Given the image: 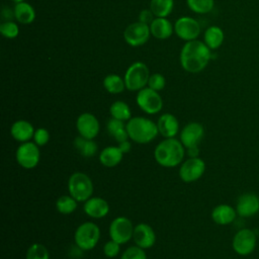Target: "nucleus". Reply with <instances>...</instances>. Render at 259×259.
I'll return each instance as SVG.
<instances>
[{
	"mask_svg": "<svg viewBox=\"0 0 259 259\" xmlns=\"http://www.w3.org/2000/svg\"><path fill=\"white\" fill-rule=\"evenodd\" d=\"M149 26L151 35L157 39H166L174 32V25L167 17H155Z\"/></svg>",
	"mask_w": 259,
	"mask_h": 259,
	"instance_id": "nucleus-18",
	"label": "nucleus"
},
{
	"mask_svg": "<svg viewBox=\"0 0 259 259\" xmlns=\"http://www.w3.org/2000/svg\"><path fill=\"white\" fill-rule=\"evenodd\" d=\"M118 148L121 150V152L124 154V153H128L131 151V148H132V145L131 143L126 140V141H123L121 143H118Z\"/></svg>",
	"mask_w": 259,
	"mask_h": 259,
	"instance_id": "nucleus-40",
	"label": "nucleus"
},
{
	"mask_svg": "<svg viewBox=\"0 0 259 259\" xmlns=\"http://www.w3.org/2000/svg\"><path fill=\"white\" fill-rule=\"evenodd\" d=\"M259 210V197L254 193H245L238 198L236 211L239 215L248 218Z\"/></svg>",
	"mask_w": 259,
	"mask_h": 259,
	"instance_id": "nucleus-16",
	"label": "nucleus"
},
{
	"mask_svg": "<svg viewBox=\"0 0 259 259\" xmlns=\"http://www.w3.org/2000/svg\"><path fill=\"white\" fill-rule=\"evenodd\" d=\"M107 131L109 135L117 142L121 143L126 141L130 137L126 131V125H124L122 120L111 117L107 122Z\"/></svg>",
	"mask_w": 259,
	"mask_h": 259,
	"instance_id": "nucleus-26",
	"label": "nucleus"
},
{
	"mask_svg": "<svg viewBox=\"0 0 259 259\" xmlns=\"http://www.w3.org/2000/svg\"><path fill=\"white\" fill-rule=\"evenodd\" d=\"M109 112L113 118H116L122 121L131 119V115H132L130 106L125 102L120 100H117L110 105Z\"/></svg>",
	"mask_w": 259,
	"mask_h": 259,
	"instance_id": "nucleus-30",
	"label": "nucleus"
},
{
	"mask_svg": "<svg viewBox=\"0 0 259 259\" xmlns=\"http://www.w3.org/2000/svg\"><path fill=\"white\" fill-rule=\"evenodd\" d=\"M26 259H50V254L44 245L35 243L28 248Z\"/></svg>",
	"mask_w": 259,
	"mask_h": 259,
	"instance_id": "nucleus-33",
	"label": "nucleus"
},
{
	"mask_svg": "<svg viewBox=\"0 0 259 259\" xmlns=\"http://www.w3.org/2000/svg\"><path fill=\"white\" fill-rule=\"evenodd\" d=\"M68 189L70 195L77 201H86L93 192V184L89 176L82 172L72 174L68 181Z\"/></svg>",
	"mask_w": 259,
	"mask_h": 259,
	"instance_id": "nucleus-5",
	"label": "nucleus"
},
{
	"mask_svg": "<svg viewBox=\"0 0 259 259\" xmlns=\"http://www.w3.org/2000/svg\"><path fill=\"white\" fill-rule=\"evenodd\" d=\"M40 153L35 143H22L16 151V160L18 164L25 169L34 168L39 162Z\"/></svg>",
	"mask_w": 259,
	"mask_h": 259,
	"instance_id": "nucleus-10",
	"label": "nucleus"
},
{
	"mask_svg": "<svg viewBox=\"0 0 259 259\" xmlns=\"http://www.w3.org/2000/svg\"><path fill=\"white\" fill-rule=\"evenodd\" d=\"M122 155L123 153L121 152V150L117 147H107L104 148L100 154H99V160L101 162V164L105 167H114L117 164H119V162L122 159Z\"/></svg>",
	"mask_w": 259,
	"mask_h": 259,
	"instance_id": "nucleus-25",
	"label": "nucleus"
},
{
	"mask_svg": "<svg viewBox=\"0 0 259 259\" xmlns=\"http://www.w3.org/2000/svg\"><path fill=\"white\" fill-rule=\"evenodd\" d=\"M84 211L91 218L101 219L109 211V205L101 197H90L85 201Z\"/></svg>",
	"mask_w": 259,
	"mask_h": 259,
	"instance_id": "nucleus-19",
	"label": "nucleus"
},
{
	"mask_svg": "<svg viewBox=\"0 0 259 259\" xmlns=\"http://www.w3.org/2000/svg\"><path fill=\"white\" fill-rule=\"evenodd\" d=\"M103 87L111 94H118L122 92L126 87L124 79L116 74H109L103 79Z\"/></svg>",
	"mask_w": 259,
	"mask_h": 259,
	"instance_id": "nucleus-27",
	"label": "nucleus"
},
{
	"mask_svg": "<svg viewBox=\"0 0 259 259\" xmlns=\"http://www.w3.org/2000/svg\"><path fill=\"white\" fill-rule=\"evenodd\" d=\"M155 159L163 167H175L184 157V146L174 138H168L161 142L155 149Z\"/></svg>",
	"mask_w": 259,
	"mask_h": 259,
	"instance_id": "nucleus-2",
	"label": "nucleus"
},
{
	"mask_svg": "<svg viewBox=\"0 0 259 259\" xmlns=\"http://www.w3.org/2000/svg\"><path fill=\"white\" fill-rule=\"evenodd\" d=\"M200 31L199 22L189 16L179 17L174 23V32L176 35L186 41L197 39Z\"/></svg>",
	"mask_w": 259,
	"mask_h": 259,
	"instance_id": "nucleus-9",
	"label": "nucleus"
},
{
	"mask_svg": "<svg viewBox=\"0 0 259 259\" xmlns=\"http://www.w3.org/2000/svg\"><path fill=\"white\" fill-rule=\"evenodd\" d=\"M154 13L152 12L151 9H144L140 12L139 14V20L140 22L142 23H145V24H148L150 25L151 22L154 20Z\"/></svg>",
	"mask_w": 259,
	"mask_h": 259,
	"instance_id": "nucleus-39",
	"label": "nucleus"
},
{
	"mask_svg": "<svg viewBox=\"0 0 259 259\" xmlns=\"http://www.w3.org/2000/svg\"><path fill=\"white\" fill-rule=\"evenodd\" d=\"M225 39V33L223 29L217 25H211L206 28L203 34L204 44L212 51L219 49Z\"/></svg>",
	"mask_w": 259,
	"mask_h": 259,
	"instance_id": "nucleus-24",
	"label": "nucleus"
},
{
	"mask_svg": "<svg viewBox=\"0 0 259 259\" xmlns=\"http://www.w3.org/2000/svg\"><path fill=\"white\" fill-rule=\"evenodd\" d=\"M133 238L137 246L143 249L151 248L156 241L154 230L147 224H139L136 226L134 229Z\"/></svg>",
	"mask_w": 259,
	"mask_h": 259,
	"instance_id": "nucleus-17",
	"label": "nucleus"
},
{
	"mask_svg": "<svg viewBox=\"0 0 259 259\" xmlns=\"http://www.w3.org/2000/svg\"><path fill=\"white\" fill-rule=\"evenodd\" d=\"M211 50L204 41L193 39L186 41L180 52V64L188 73H199L208 65Z\"/></svg>",
	"mask_w": 259,
	"mask_h": 259,
	"instance_id": "nucleus-1",
	"label": "nucleus"
},
{
	"mask_svg": "<svg viewBox=\"0 0 259 259\" xmlns=\"http://www.w3.org/2000/svg\"><path fill=\"white\" fill-rule=\"evenodd\" d=\"M125 125L130 139L139 144L150 143L159 133L158 125L153 120L143 116L132 117Z\"/></svg>",
	"mask_w": 259,
	"mask_h": 259,
	"instance_id": "nucleus-3",
	"label": "nucleus"
},
{
	"mask_svg": "<svg viewBox=\"0 0 259 259\" xmlns=\"http://www.w3.org/2000/svg\"><path fill=\"white\" fill-rule=\"evenodd\" d=\"M121 259H147V256L143 248L139 246H133L127 248L122 253Z\"/></svg>",
	"mask_w": 259,
	"mask_h": 259,
	"instance_id": "nucleus-36",
	"label": "nucleus"
},
{
	"mask_svg": "<svg viewBox=\"0 0 259 259\" xmlns=\"http://www.w3.org/2000/svg\"><path fill=\"white\" fill-rule=\"evenodd\" d=\"M119 245H120L119 243H117L113 240L108 241L103 247V252H104L105 256H107L109 258L115 257L119 253Z\"/></svg>",
	"mask_w": 259,
	"mask_h": 259,
	"instance_id": "nucleus-38",
	"label": "nucleus"
},
{
	"mask_svg": "<svg viewBox=\"0 0 259 259\" xmlns=\"http://www.w3.org/2000/svg\"><path fill=\"white\" fill-rule=\"evenodd\" d=\"M137 103L139 107L148 114L158 113L163 107V100L158 91L145 87L138 91Z\"/></svg>",
	"mask_w": 259,
	"mask_h": 259,
	"instance_id": "nucleus-7",
	"label": "nucleus"
},
{
	"mask_svg": "<svg viewBox=\"0 0 259 259\" xmlns=\"http://www.w3.org/2000/svg\"><path fill=\"white\" fill-rule=\"evenodd\" d=\"M0 32L6 38H14L19 33V27L14 21L6 20L0 24Z\"/></svg>",
	"mask_w": 259,
	"mask_h": 259,
	"instance_id": "nucleus-34",
	"label": "nucleus"
},
{
	"mask_svg": "<svg viewBox=\"0 0 259 259\" xmlns=\"http://www.w3.org/2000/svg\"><path fill=\"white\" fill-rule=\"evenodd\" d=\"M157 125L159 133L166 139L174 138L179 130V122L177 118L171 113L162 114L158 119Z\"/></svg>",
	"mask_w": 259,
	"mask_h": 259,
	"instance_id": "nucleus-20",
	"label": "nucleus"
},
{
	"mask_svg": "<svg viewBox=\"0 0 259 259\" xmlns=\"http://www.w3.org/2000/svg\"><path fill=\"white\" fill-rule=\"evenodd\" d=\"M134 227L132 222L124 217H118L114 219L109 227V235L111 240L124 244L130 241L134 235Z\"/></svg>",
	"mask_w": 259,
	"mask_h": 259,
	"instance_id": "nucleus-11",
	"label": "nucleus"
},
{
	"mask_svg": "<svg viewBox=\"0 0 259 259\" xmlns=\"http://www.w3.org/2000/svg\"><path fill=\"white\" fill-rule=\"evenodd\" d=\"M49 139H50V134L46 128L40 127L34 132L33 140L37 146H45L49 142Z\"/></svg>",
	"mask_w": 259,
	"mask_h": 259,
	"instance_id": "nucleus-37",
	"label": "nucleus"
},
{
	"mask_svg": "<svg viewBox=\"0 0 259 259\" xmlns=\"http://www.w3.org/2000/svg\"><path fill=\"white\" fill-rule=\"evenodd\" d=\"M77 130L81 137L93 140L99 133V121L96 116L89 112L80 114L76 121Z\"/></svg>",
	"mask_w": 259,
	"mask_h": 259,
	"instance_id": "nucleus-14",
	"label": "nucleus"
},
{
	"mask_svg": "<svg viewBox=\"0 0 259 259\" xmlns=\"http://www.w3.org/2000/svg\"><path fill=\"white\" fill-rule=\"evenodd\" d=\"M204 170L205 164L201 159L189 158L181 165L179 176L184 182H193L202 176Z\"/></svg>",
	"mask_w": 259,
	"mask_h": 259,
	"instance_id": "nucleus-13",
	"label": "nucleus"
},
{
	"mask_svg": "<svg viewBox=\"0 0 259 259\" xmlns=\"http://www.w3.org/2000/svg\"><path fill=\"white\" fill-rule=\"evenodd\" d=\"M150 71L148 66L143 62L133 63L124 73L125 87L130 91H140L148 85Z\"/></svg>",
	"mask_w": 259,
	"mask_h": 259,
	"instance_id": "nucleus-4",
	"label": "nucleus"
},
{
	"mask_svg": "<svg viewBox=\"0 0 259 259\" xmlns=\"http://www.w3.org/2000/svg\"><path fill=\"white\" fill-rule=\"evenodd\" d=\"M256 246V235L250 229H243L237 232L233 239V248L239 255L246 256L252 253Z\"/></svg>",
	"mask_w": 259,
	"mask_h": 259,
	"instance_id": "nucleus-12",
	"label": "nucleus"
},
{
	"mask_svg": "<svg viewBox=\"0 0 259 259\" xmlns=\"http://www.w3.org/2000/svg\"><path fill=\"white\" fill-rule=\"evenodd\" d=\"M34 132L35 131L32 124L29 121L23 120V119L15 121L11 125V130H10V133L13 139L22 143L28 142L31 138H33Z\"/></svg>",
	"mask_w": 259,
	"mask_h": 259,
	"instance_id": "nucleus-21",
	"label": "nucleus"
},
{
	"mask_svg": "<svg viewBox=\"0 0 259 259\" xmlns=\"http://www.w3.org/2000/svg\"><path fill=\"white\" fill-rule=\"evenodd\" d=\"M13 10H14V18L16 19L17 22L21 24H30L35 19L34 8L25 1L15 3Z\"/></svg>",
	"mask_w": 259,
	"mask_h": 259,
	"instance_id": "nucleus-22",
	"label": "nucleus"
},
{
	"mask_svg": "<svg viewBox=\"0 0 259 259\" xmlns=\"http://www.w3.org/2000/svg\"><path fill=\"white\" fill-rule=\"evenodd\" d=\"M189 9L197 14L210 12L214 6V0H186Z\"/></svg>",
	"mask_w": 259,
	"mask_h": 259,
	"instance_id": "nucleus-31",
	"label": "nucleus"
},
{
	"mask_svg": "<svg viewBox=\"0 0 259 259\" xmlns=\"http://www.w3.org/2000/svg\"><path fill=\"white\" fill-rule=\"evenodd\" d=\"M174 8V0H151L150 9L156 17H167Z\"/></svg>",
	"mask_w": 259,
	"mask_h": 259,
	"instance_id": "nucleus-28",
	"label": "nucleus"
},
{
	"mask_svg": "<svg viewBox=\"0 0 259 259\" xmlns=\"http://www.w3.org/2000/svg\"><path fill=\"white\" fill-rule=\"evenodd\" d=\"M57 209L63 214H69L77 208V200L71 195H62L56 203Z\"/></svg>",
	"mask_w": 259,
	"mask_h": 259,
	"instance_id": "nucleus-32",
	"label": "nucleus"
},
{
	"mask_svg": "<svg viewBox=\"0 0 259 259\" xmlns=\"http://www.w3.org/2000/svg\"><path fill=\"white\" fill-rule=\"evenodd\" d=\"M236 210L228 204L217 205L211 212L213 222L218 225H229L236 218Z\"/></svg>",
	"mask_w": 259,
	"mask_h": 259,
	"instance_id": "nucleus-23",
	"label": "nucleus"
},
{
	"mask_svg": "<svg viewBox=\"0 0 259 259\" xmlns=\"http://www.w3.org/2000/svg\"><path fill=\"white\" fill-rule=\"evenodd\" d=\"M74 145H75L76 149L78 150V152L82 156L87 157V158L94 156L97 152V145L95 144V142L93 140L86 139L81 136L75 139Z\"/></svg>",
	"mask_w": 259,
	"mask_h": 259,
	"instance_id": "nucleus-29",
	"label": "nucleus"
},
{
	"mask_svg": "<svg viewBox=\"0 0 259 259\" xmlns=\"http://www.w3.org/2000/svg\"><path fill=\"white\" fill-rule=\"evenodd\" d=\"M150 35V26L140 21L131 23L123 31V38L125 42L132 47H140L145 45L149 40Z\"/></svg>",
	"mask_w": 259,
	"mask_h": 259,
	"instance_id": "nucleus-8",
	"label": "nucleus"
},
{
	"mask_svg": "<svg viewBox=\"0 0 259 259\" xmlns=\"http://www.w3.org/2000/svg\"><path fill=\"white\" fill-rule=\"evenodd\" d=\"M11 1H13L14 3H19V2H23V1H25V0H11Z\"/></svg>",
	"mask_w": 259,
	"mask_h": 259,
	"instance_id": "nucleus-42",
	"label": "nucleus"
},
{
	"mask_svg": "<svg viewBox=\"0 0 259 259\" xmlns=\"http://www.w3.org/2000/svg\"><path fill=\"white\" fill-rule=\"evenodd\" d=\"M187 153H188V156H189L190 158H196V157H198V154H199L198 146H192V147L187 148Z\"/></svg>",
	"mask_w": 259,
	"mask_h": 259,
	"instance_id": "nucleus-41",
	"label": "nucleus"
},
{
	"mask_svg": "<svg viewBox=\"0 0 259 259\" xmlns=\"http://www.w3.org/2000/svg\"><path fill=\"white\" fill-rule=\"evenodd\" d=\"M165 85H166V80L162 74L154 73L150 75L149 81H148V87H150L155 91H161L162 89H164Z\"/></svg>",
	"mask_w": 259,
	"mask_h": 259,
	"instance_id": "nucleus-35",
	"label": "nucleus"
},
{
	"mask_svg": "<svg viewBox=\"0 0 259 259\" xmlns=\"http://www.w3.org/2000/svg\"><path fill=\"white\" fill-rule=\"evenodd\" d=\"M100 230L94 223L85 222L80 225L75 232V243L81 250H91L98 243Z\"/></svg>",
	"mask_w": 259,
	"mask_h": 259,
	"instance_id": "nucleus-6",
	"label": "nucleus"
},
{
	"mask_svg": "<svg viewBox=\"0 0 259 259\" xmlns=\"http://www.w3.org/2000/svg\"><path fill=\"white\" fill-rule=\"evenodd\" d=\"M203 134V126L199 122H189L183 127L180 134V142L186 148L198 146V143L202 139Z\"/></svg>",
	"mask_w": 259,
	"mask_h": 259,
	"instance_id": "nucleus-15",
	"label": "nucleus"
}]
</instances>
